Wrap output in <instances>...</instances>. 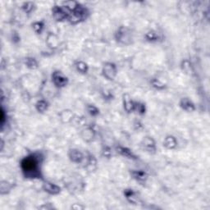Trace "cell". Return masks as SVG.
Masks as SVG:
<instances>
[{
  "instance_id": "obj_7",
  "label": "cell",
  "mask_w": 210,
  "mask_h": 210,
  "mask_svg": "<svg viewBox=\"0 0 210 210\" xmlns=\"http://www.w3.org/2000/svg\"><path fill=\"white\" fill-rule=\"evenodd\" d=\"M143 146L146 150H148L149 152H151V151H154L155 150V144L154 141L153 140V139L150 138V137H147L146 139H144V144Z\"/></svg>"
},
{
  "instance_id": "obj_17",
  "label": "cell",
  "mask_w": 210,
  "mask_h": 210,
  "mask_svg": "<svg viewBox=\"0 0 210 210\" xmlns=\"http://www.w3.org/2000/svg\"><path fill=\"white\" fill-rule=\"evenodd\" d=\"M32 26H33V28H34V30L37 33H40L41 31H42L43 27H44V25L41 22H35Z\"/></svg>"
},
{
  "instance_id": "obj_16",
  "label": "cell",
  "mask_w": 210,
  "mask_h": 210,
  "mask_svg": "<svg viewBox=\"0 0 210 210\" xmlns=\"http://www.w3.org/2000/svg\"><path fill=\"white\" fill-rule=\"evenodd\" d=\"M26 63V66L28 67H31V68H34V67H36L37 66V63L34 58H27Z\"/></svg>"
},
{
  "instance_id": "obj_1",
  "label": "cell",
  "mask_w": 210,
  "mask_h": 210,
  "mask_svg": "<svg viewBox=\"0 0 210 210\" xmlns=\"http://www.w3.org/2000/svg\"><path fill=\"white\" fill-rule=\"evenodd\" d=\"M21 168L26 176L30 177H35L39 176V160L34 155H31L26 157L21 163Z\"/></svg>"
},
{
  "instance_id": "obj_6",
  "label": "cell",
  "mask_w": 210,
  "mask_h": 210,
  "mask_svg": "<svg viewBox=\"0 0 210 210\" xmlns=\"http://www.w3.org/2000/svg\"><path fill=\"white\" fill-rule=\"evenodd\" d=\"M69 156L71 158V160L75 162V163H80L83 159V155H82L81 153L76 150H71V152H70Z\"/></svg>"
},
{
  "instance_id": "obj_15",
  "label": "cell",
  "mask_w": 210,
  "mask_h": 210,
  "mask_svg": "<svg viewBox=\"0 0 210 210\" xmlns=\"http://www.w3.org/2000/svg\"><path fill=\"white\" fill-rule=\"evenodd\" d=\"M76 68L78 69V71H81L83 73H85L87 71V69H88L86 64L84 63H82V62H78V63L76 64Z\"/></svg>"
},
{
  "instance_id": "obj_11",
  "label": "cell",
  "mask_w": 210,
  "mask_h": 210,
  "mask_svg": "<svg viewBox=\"0 0 210 210\" xmlns=\"http://www.w3.org/2000/svg\"><path fill=\"white\" fill-rule=\"evenodd\" d=\"M163 144L168 149H172L176 146V139L172 136L167 137Z\"/></svg>"
},
{
  "instance_id": "obj_18",
  "label": "cell",
  "mask_w": 210,
  "mask_h": 210,
  "mask_svg": "<svg viewBox=\"0 0 210 210\" xmlns=\"http://www.w3.org/2000/svg\"><path fill=\"white\" fill-rule=\"evenodd\" d=\"M88 111H89V113L93 116L97 115V114H99V113H100L99 109H98L96 107H95V106H93V105H90V106H89Z\"/></svg>"
},
{
  "instance_id": "obj_10",
  "label": "cell",
  "mask_w": 210,
  "mask_h": 210,
  "mask_svg": "<svg viewBox=\"0 0 210 210\" xmlns=\"http://www.w3.org/2000/svg\"><path fill=\"white\" fill-rule=\"evenodd\" d=\"M118 152H119L121 155H123L125 157H127L129 158H135V155L133 154V153L130 151L129 150L126 149V148L119 147L118 149Z\"/></svg>"
},
{
  "instance_id": "obj_5",
  "label": "cell",
  "mask_w": 210,
  "mask_h": 210,
  "mask_svg": "<svg viewBox=\"0 0 210 210\" xmlns=\"http://www.w3.org/2000/svg\"><path fill=\"white\" fill-rule=\"evenodd\" d=\"M43 188L45 190V191L48 192L50 194H57L60 192V188L58 186L49 182H45L43 186Z\"/></svg>"
},
{
  "instance_id": "obj_12",
  "label": "cell",
  "mask_w": 210,
  "mask_h": 210,
  "mask_svg": "<svg viewBox=\"0 0 210 210\" xmlns=\"http://www.w3.org/2000/svg\"><path fill=\"white\" fill-rule=\"evenodd\" d=\"M53 14H54V16H55V18L57 19L58 21L63 20V19L66 17V14L62 9H60V8H55V9L53 10Z\"/></svg>"
},
{
  "instance_id": "obj_14",
  "label": "cell",
  "mask_w": 210,
  "mask_h": 210,
  "mask_svg": "<svg viewBox=\"0 0 210 210\" xmlns=\"http://www.w3.org/2000/svg\"><path fill=\"white\" fill-rule=\"evenodd\" d=\"M47 103L45 102V101H39V102L37 103L36 104V108L39 112H44L47 109Z\"/></svg>"
},
{
  "instance_id": "obj_19",
  "label": "cell",
  "mask_w": 210,
  "mask_h": 210,
  "mask_svg": "<svg viewBox=\"0 0 210 210\" xmlns=\"http://www.w3.org/2000/svg\"><path fill=\"white\" fill-rule=\"evenodd\" d=\"M146 37H147V39H149V40H154V39H157V35H156V34L155 33H149V34L146 35Z\"/></svg>"
},
{
  "instance_id": "obj_9",
  "label": "cell",
  "mask_w": 210,
  "mask_h": 210,
  "mask_svg": "<svg viewBox=\"0 0 210 210\" xmlns=\"http://www.w3.org/2000/svg\"><path fill=\"white\" fill-rule=\"evenodd\" d=\"M181 106L183 109H185V110L186 111H189V112H191V111L194 110V104H193L191 101L188 100V99H183V100H181Z\"/></svg>"
},
{
  "instance_id": "obj_2",
  "label": "cell",
  "mask_w": 210,
  "mask_h": 210,
  "mask_svg": "<svg viewBox=\"0 0 210 210\" xmlns=\"http://www.w3.org/2000/svg\"><path fill=\"white\" fill-rule=\"evenodd\" d=\"M52 79L53 83L58 87H63L67 84V78L60 71L53 72L52 75Z\"/></svg>"
},
{
  "instance_id": "obj_8",
  "label": "cell",
  "mask_w": 210,
  "mask_h": 210,
  "mask_svg": "<svg viewBox=\"0 0 210 210\" xmlns=\"http://www.w3.org/2000/svg\"><path fill=\"white\" fill-rule=\"evenodd\" d=\"M132 176H134L136 180H137L139 182H144L147 179V174L142 171H135L132 172Z\"/></svg>"
},
{
  "instance_id": "obj_13",
  "label": "cell",
  "mask_w": 210,
  "mask_h": 210,
  "mask_svg": "<svg viewBox=\"0 0 210 210\" xmlns=\"http://www.w3.org/2000/svg\"><path fill=\"white\" fill-rule=\"evenodd\" d=\"M124 107L127 112H131L133 110L135 105L133 102L130 100V98H127V99H124Z\"/></svg>"
},
{
  "instance_id": "obj_3",
  "label": "cell",
  "mask_w": 210,
  "mask_h": 210,
  "mask_svg": "<svg viewBox=\"0 0 210 210\" xmlns=\"http://www.w3.org/2000/svg\"><path fill=\"white\" fill-rule=\"evenodd\" d=\"M103 75L105 77H107L108 80H113L116 75V67L112 63H107L103 67Z\"/></svg>"
},
{
  "instance_id": "obj_4",
  "label": "cell",
  "mask_w": 210,
  "mask_h": 210,
  "mask_svg": "<svg viewBox=\"0 0 210 210\" xmlns=\"http://www.w3.org/2000/svg\"><path fill=\"white\" fill-rule=\"evenodd\" d=\"M124 194H125L126 200H128L129 202L133 205H138L139 199L136 192H135L133 190H126Z\"/></svg>"
}]
</instances>
